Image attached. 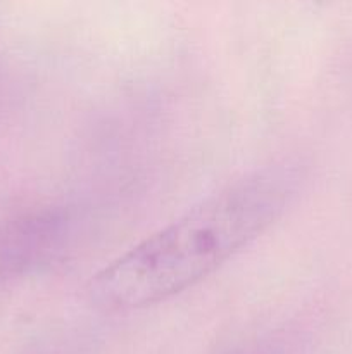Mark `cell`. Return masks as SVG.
Masks as SVG:
<instances>
[{
  "instance_id": "cell-4",
  "label": "cell",
  "mask_w": 352,
  "mask_h": 354,
  "mask_svg": "<svg viewBox=\"0 0 352 354\" xmlns=\"http://www.w3.org/2000/svg\"><path fill=\"white\" fill-rule=\"evenodd\" d=\"M40 354H57V353H47V351H43V353H40Z\"/></svg>"
},
{
  "instance_id": "cell-2",
  "label": "cell",
  "mask_w": 352,
  "mask_h": 354,
  "mask_svg": "<svg viewBox=\"0 0 352 354\" xmlns=\"http://www.w3.org/2000/svg\"><path fill=\"white\" fill-rule=\"evenodd\" d=\"M71 235L61 207H38L0 221V283L30 275L57 258Z\"/></svg>"
},
{
  "instance_id": "cell-3",
  "label": "cell",
  "mask_w": 352,
  "mask_h": 354,
  "mask_svg": "<svg viewBox=\"0 0 352 354\" xmlns=\"http://www.w3.org/2000/svg\"><path fill=\"white\" fill-rule=\"evenodd\" d=\"M231 354H255V353L251 351V349H247V351H245V353H231Z\"/></svg>"
},
{
  "instance_id": "cell-1",
  "label": "cell",
  "mask_w": 352,
  "mask_h": 354,
  "mask_svg": "<svg viewBox=\"0 0 352 354\" xmlns=\"http://www.w3.org/2000/svg\"><path fill=\"white\" fill-rule=\"evenodd\" d=\"M299 185V168L286 162L231 180L95 273L90 301L107 313H128L192 289L264 234Z\"/></svg>"
}]
</instances>
